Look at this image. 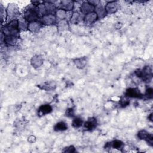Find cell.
I'll return each instance as SVG.
<instances>
[{
	"mask_svg": "<svg viewBox=\"0 0 153 153\" xmlns=\"http://www.w3.org/2000/svg\"><path fill=\"white\" fill-rule=\"evenodd\" d=\"M19 30L18 20H14L4 25L2 29V33L4 35V36H13L18 38L19 36Z\"/></svg>",
	"mask_w": 153,
	"mask_h": 153,
	"instance_id": "1",
	"label": "cell"
},
{
	"mask_svg": "<svg viewBox=\"0 0 153 153\" xmlns=\"http://www.w3.org/2000/svg\"><path fill=\"white\" fill-rule=\"evenodd\" d=\"M39 16L38 7L35 5L28 6L24 11L23 17L29 23L37 21Z\"/></svg>",
	"mask_w": 153,
	"mask_h": 153,
	"instance_id": "2",
	"label": "cell"
},
{
	"mask_svg": "<svg viewBox=\"0 0 153 153\" xmlns=\"http://www.w3.org/2000/svg\"><path fill=\"white\" fill-rule=\"evenodd\" d=\"M135 74L137 76L142 78L145 82H149L152 76V69L149 66H145L142 70H138Z\"/></svg>",
	"mask_w": 153,
	"mask_h": 153,
	"instance_id": "3",
	"label": "cell"
},
{
	"mask_svg": "<svg viewBox=\"0 0 153 153\" xmlns=\"http://www.w3.org/2000/svg\"><path fill=\"white\" fill-rule=\"evenodd\" d=\"M6 14L7 17L11 19V21L16 20V18L20 15V12L16 4H8L7 8L6 10Z\"/></svg>",
	"mask_w": 153,
	"mask_h": 153,
	"instance_id": "4",
	"label": "cell"
},
{
	"mask_svg": "<svg viewBox=\"0 0 153 153\" xmlns=\"http://www.w3.org/2000/svg\"><path fill=\"white\" fill-rule=\"evenodd\" d=\"M57 18L55 16V14H47L45 15H44L41 17V22L42 25L50 26L54 25L56 23Z\"/></svg>",
	"mask_w": 153,
	"mask_h": 153,
	"instance_id": "5",
	"label": "cell"
},
{
	"mask_svg": "<svg viewBox=\"0 0 153 153\" xmlns=\"http://www.w3.org/2000/svg\"><path fill=\"white\" fill-rule=\"evenodd\" d=\"M125 95L128 97L142 98L143 95L137 88H128L126 90Z\"/></svg>",
	"mask_w": 153,
	"mask_h": 153,
	"instance_id": "6",
	"label": "cell"
},
{
	"mask_svg": "<svg viewBox=\"0 0 153 153\" xmlns=\"http://www.w3.org/2000/svg\"><path fill=\"white\" fill-rule=\"evenodd\" d=\"M105 8L107 14L115 13L118 9V4L117 1H110L105 5Z\"/></svg>",
	"mask_w": 153,
	"mask_h": 153,
	"instance_id": "7",
	"label": "cell"
},
{
	"mask_svg": "<svg viewBox=\"0 0 153 153\" xmlns=\"http://www.w3.org/2000/svg\"><path fill=\"white\" fill-rule=\"evenodd\" d=\"M95 7L91 5L88 1L83 2L80 7V11L81 14H87L89 13L94 11Z\"/></svg>",
	"mask_w": 153,
	"mask_h": 153,
	"instance_id": "8",
	"label": "cell"
},
{
	"mask_svg": "<svg viewBox=\"0 0 153 153\" xmlns=\"http://www.w3.org/2000/svg\"><path fill=\"white\" fill-rule=\"evenodd\" d=\"M98 19L97 16L94 11L89 13L85 15H84L83 20L86 25H91L96 22V20Z\"/></svg>",
	"mask_w": 153,
	"mask_h": 153,
	"instance_id": "9",
	"label": "cell"
},
{
	"mask_svg": "<svg viewBox=\"0 0 153 153\" xmlns=\"http://www.w3.org/2000/svg\"><path fill=\"white\" fill-rule=\"evenodd\" d=\"M60 8H62L65 11H71L74 7V2L71 0H63L60 2Z\"/></svg>",
	"mask_w": 153,
	"mask_h": 153,
	"instance_id": "10",
	"label": "cell"
},
{
	"mask_svg": "<svg viewBox=\"0 0 153 153\" xmlns=\"http://www.w3.org/2000/svg\"><path fill=\"white\" fill-rule=\"evenodd\" d=\"M30 63L34 68H38L43 64V58L40 55H35L32 57Z\"/></svg>",
	"mask_w": 153,
	"mask_h": 153,
	"instance_id": "11",
	"label": "cell"
},
{
	"mask_svg": "<svg viewBox=\"0 0 153 153\" xmlns=\"http://www.w3.org/2000/svg\"><path fill=\"white\" fill-rule=\"evenodd\" d=\"M94 12L96 13L98 19L103 18L107 14L105 8V6L100 5V4L98 5H97L96 7H95Z\"/></svg>",
	"mask_w": 153,
	"mask_h": 153,
	"instance_id": "12",
	"label": "cell"
},
{
	"mask_svg": "<svg viewBox=\"0 0 153 153\" xmlns=\"http://www.w3.org/2000/svg\"><path fill=\"white\" fill-rule=\"evenodd\" d=\"M42 23L41 22L39 21H34V22H29V25H28V27L27 29L29 30H30V32H35L38 31L42 26Z\"/></svg>",
	"mask_w": 153,
	"mask_h": 153,
	"instance_id": "13",
	"label": "cell"
},
{
	"mask_svg": "<svg viewBox=\"0 0 153 153\" xmlns=\"http://www.w3.org/2000/svg\"><path fill=\"white\" fill-rule=\"evenodd\" d=\"M40 88L45 90H54L56 87V83L54 81H46L42 83L38 86Z\"/></svg>",
	"mask_w": 153,
	"mask_h": 153,
	"instance_id": "14",
	"label": "cell"
},
{
	"mask_svg": "<svg viewBox=\"0 0 153 153\" xmlns=\"http://www.w3.org/2000/svg\"><path fill=\"white\" fill-rule=\"evenodd\" d=\"M96 125H97L96 119L93 117L88 118V120L84 123V126L87 130H93L94 128L96 127Z\"/></svg>",
	"mask_w": 153,
	"mask_h": 153,
	"instance_id": "15",
	"label": "cell"
},
{
	"mask_svg": "<svg viewBox=\"0 0 153 153\" xmlns=\"http://www.w3.org/2000/svg\"><path fill=\"white\" fill-rule=\"evenodd\" d=\"M123 146V142L120 140H114L111 142L107 143L105 148H113L115 149H120Z\"/></svg>",
	"mask_w": 153,
	"mask_h": 153,
	"instance_id": "16",
	"label": "cell"
},
{
	"mask_svg": "<svg viewBox=\"0 0 153 153\" xmlns=\"http://www.w3.org/2000/svg\"><path fill=\"white\" fill-rule=\"evenodd\" d=\"M54 1H44V4L45 7L47 14H53L56 10Z\"/></svg>",
	"mask_w": 153,
	"mask_h": 153,
	"instance_id": "17",
	"label": "cell"
},
{
	"mask_svg": "<svg viewBox=\"0 0 153 153\" xmlns=\"http://www.w3.org/2000/svg\"><path fill=\"white\" fill-rule=\"evenodd\" d=\"M53 111L52 107L48 104H45L41 105L38 109V114L39 115H45L46 114H50Z\"/></svg>",
	"mask_w": 153,
	"mask_h": 153,
	"instance_id": "18",
	"label": "cell"
},
{
	"mask_svg": "<svg viewBox=\"0 0 153 153\" xmlns=\"http://www.w3.org/2000/svg\"><path fill=\"white\" fill-rule=\"evenodd\" d=\"M84 17L82 16L81 14L78 12H74L70 17V22L73 24L78 23L81 20H83Z\"/></svg>",
	"mask_w": 153,
	"mask_h": 153,
	"instance_id": "19",
	"label": "cell"
},
{
	"mask_svg": "<svg viewBox=\"0 0 153 153\" xmlns=\"http://www.w3.org/2000/svg\"><path fill=\"white\" fill-rule=\"evenodd\" d=\"M69 11H65L62 8H59L56 10L55 12V16L57 19H59L60 20H65L68 18V13Z\"/></svg>",
	"mask_w": 153,
	"mask_h": 153,
	"instance_id": "20",
	"label": "cell"
},
{
	"mask_svg": "<svg viewBox=\"0 0 153 153\" xmlns=\"http://www.w3.org/2000/svg\"><path fill=\"white\" fill-rule=\"evenodd\" d=\"M74 62L78 68L82 69L87 64V59L85 57H79L74 59Z\"/></svg>",
	"mask_w": 153,
	"mask_h": 153,
	"instance_id": "21",
	"label": "cell"
},
{
	"mask_svg": "<svg viewBox=\"0 0 153 153\" xmlns=\"http://www.w3.org/2000/svg\"><path fill=\"white\" fill-rule=\"evenodd\" d=\"M29 22L24 18L21 17L18 19V27L19 30H25L27 29Z\"/></svg>",
	"mask_w": 153,
	"mask_h": 153,
	"instance_id": "22",
	"label": "cell"
},
{
	"mask_svg": "<svg viewBox=\"0 0 153 153\" xmlns=\"http://www.w3.org/2000/svg\"><path fill=\"white\" fill-rule=\"evenodd\" d=\"M57 28L59 31L63 32L69 29V24L67 20H61L57 23Z\"/></svg>",
	"mask_w": 153,
	"mask_h": 153,
	"instance_id": "23",
	"label": "cell"
},
{
	"mask_svg": "<svg viewBox=\"0 0 153 153\" xmlns=\"http://www.w3.org/2000/svg\"><path fill=\"white\" fill-rule=\"evenodd\" d=\"M68 129V125L64 121H59L54 126V130L56 131H64Z\"/></svg>",
	"mask_w": 153,
	"mask_h": 153,
	"instance_id": "24",
	"label": "cell"
},
{
	"mask_svg": "<svg viewBox=\"0 0 153 153\" xmlns=\"http://www.w3.org/2000/svg\"><path fill=\"white\" fill-rule=\"evenodd\" d=\"M17 38L16 36H4V42L9 45L13 46L14 45L17 43Z\"/></svg>",
	"mask_w": 153,
	"mask_h": 153,
	"instance_id": "25",
	"label": "cell"
},
{
	"mask_svg": "<svg viewBox=\"0 0 153 153\" xmlns=\"http://www.w3.org/2000/svg\"><path fill=\"white\" fill-rule=\"evenodd\" d=\"M151 135V134H150L149 133H148L147 131L145 130H140L137 133L138 138L141 140H146Z\"/></svg>",
	"mask_w": 153,
	"mask_h": 153,
	"instance_id": "26",
	"label": "cell"
},
{
	"mask_svg": "<svg viewBox=\"0 0 153 153\" xmlns=\"http://www.w3.org/2000/svg\"><path fill=\"white\" fill-rule=\"evenodd\" d=\"M83 124H84V122L82 119L79 117L74 118L72 121V126L74 128H79L81 127Z\"/></svg>",
	"mask_w": 153,
	"mask_h": 153,
	"instance_id": "27",
	"label": "cell"
},
{
	"mask_svg": "<svg viewBox=\"0 0 153 153\" xmlns=\"http://www.w3.org/2000/svg\"><path fill=\"white\" fill-rule=\"evenodd\" d=\"M153 96V90L151 87H149L145 91V96H146L148 99L152 98Z\"/></svg>",
	"mask_w": 153,
	"mask_h": 153,
	"instance_id": "28",
	"label": "cell"
},
{
	"mask_svg": "<svg viewBox=\"0 0 153 153\" xmlns=\"http://www.w3.org/2000/svg\"><path fill=\"white\" fill-rule=\"evenodd\" d=\"M64 152H69V153H72L75 151V148H74V146H69L68 147H66L64 148V149L62 151Z\"/></svg>",
	"mask_w": 153,
	"mask_h": 153,
	"instance_id": "29",
	"label": "cell"
},
{
	"mask_svg": "<svg viewBox=\"0 0 153 153\" xmlns=\"http://www.w3.org/2000/svg\"><path fill=\"white\" fill-rule=\"evenodd\" d=\"M66 115L69 117H73L74 115V110L73 109V108H69L68 110H66Z\"/></svg>",
	"mask_w": 153,
	"mask_h": 153,
	"instance_id": "30",
	"label": "cell"
},
{
	"mask_svg": "<svg viewBox=\"0 0 153 153\" xmlns=\"http://www.w3.org/2000/svg\"><path fill=\"white\" fill-rule=\"evenodd\" d=\"M91 5H93L94 7H96L97 5H98L100 3V1H88Z\"/></svg>",
	"mask_w": 153,
	"mask_h": 153,
	"instance_id": "31",
	"label": "cell"
},
{
	"mask_svg": "<svg viewBox=\"0 0 153 153\" xmlns=\"http://www.w3.org/2000/svg\"><path fill=\"white\" fill-rule=\"evenodd\" d=\"M36 140V137L34 136H30L28 137V142L30 143H33Z\"/></svg>",
	"mask_w": 153,
	"mask_h": 153,
	"instance_id": "32",
	"label": "cell"
},
{
	"mask_svg": "<svg viewBox=\"0 0 153 153\" xmlns=\"http://www.w3.org/2000/svg\"><path fill=\"white\" fill-rule=\"evenodd\" d=\"M148 118L149 119L150 121H152V113H151V114L149 115V116L148 117Z\"/></svg>",
	"mask_w": 153,
	"mask_h": 153,
	"instance_id": "33",
	"label": "cell"
}]
</instances>
